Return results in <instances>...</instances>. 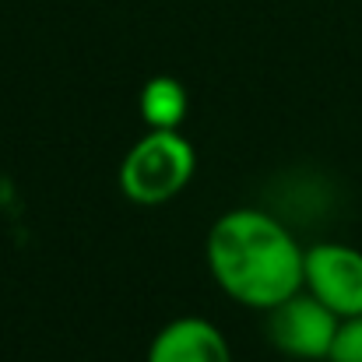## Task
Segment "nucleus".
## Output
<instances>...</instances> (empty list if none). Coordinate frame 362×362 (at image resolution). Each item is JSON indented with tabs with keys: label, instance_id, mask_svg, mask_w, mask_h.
<instances>
[{
	"label": "nucleus",
	"instance_id": "39448f33",
	"mask_svg": "<svg viewBox=\"0 0 362 362\" xmlns=\"http://www.w3.org/2000/svg\"><path fill=\"white\" fill-rule=\"evenodd\" d=\"M148 362H233V352L226 334L211 320L180 317L155 334Z\"/></svg>",
	"mask_w": 362,
	"mask_h": 362
},
{
	"label": "nucleus",
	"instance_id": "20e7f679",
	"mask_svg": "<svg viewBox=\"0 0 362 362\" xmlns=\"http://www.w3.org/2000/svg\"><path fill=\"white\" fill-rule=\"evenodd\" d=\"M303 288L338 317L362 313V250L349 243H317L303 253Z\"/></svg>",
	"mask_w": 362,
	"mask_h": 362
},
{
	"label": "nucleus",
	"instance_id": "7ed1b4c3",
	"mask_svg": "<svg viewBox=\"0 0 362 362\" xmlns=\"http://www.w3.org/2000/svg\"><path fill=\"white\" fill-rule=\"evenodd\" d=\"M338 313L324 306L313 292H296L281 299L278 306L267 310V338L278 352L303 362L327 359L334 331H338Z\"/></svg>",
	"mask_w": 362,
	"mask_h": 362
},
{
	"label": "nucleus",
	"instance_id": "0eeeda50",
	"mask_svg": "<svg viewBox=\"0 0 362 362\" xmlns=\"http://www.w3.org/2000/svg\"><path fill=\"white\" fill-rule=\"evenodd\" d=\"M327 362H362V313L338 320Z\"/></svg>",
	"mask_w": 362,
	"mask_h": 362
},
{
	"label": "nucleus",
	"instance_id": "f257e3e1",
	"mask_svg": "<svg viewBox=\"0 0 362 362\" xmlns=\"http://www.w3.org/2000/svg\"><path fill=\"white\" fill-rule=\"evenodd\" d=\"M303 246L271 215L236 208L208 233V267L218 288L250 310H271L303 288Z\"/></svg>",
	"mask_w": 362,
	"mask_h": 362
},
{
	"label": "nucleus",
	"instance_id": "423d86ee",
	"mask_svg": "<svg viewBox=\"0 0 362 362\" xmlns=\"http://www.w3.org/2000/svg\"><path fill=\"white\" fill-rule=\"evenodd\" d=\"M141 117L155 130H180L187 117V88L169 74L151 78L141 88Z\"/></svg>",
	"mask_w": 362,
	"mask_h": 362
},
{
	"label": "nucleus",
	"instance_id": "f03ea898",
	"mask_svg": "<svg viewBox=\"0 0 362 362\" xmlns=\"http://www.w3.org/2000/svg\"><path fill=\"white\" fill-rule=\"evenodd\" d=\"M197 169L194 144L180 130H148L120 165V187L134 204H165L173 201Z\"/></svg>",
	"mask_w": 362,
	"mask_h": 362
}]
</instances>
